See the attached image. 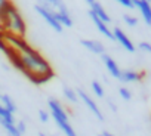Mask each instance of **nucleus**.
Here are the masks:
<instances>
[{"mask_svg": "<svg viewBox=\"0 0 151 136\" xmlns=\"http://www.w3.org/2000/svg\"><path fill=\"white\" fill-rule=\"evenodd\" d=\"M5 34L6 43L18 52L19 61H21V73L34 84H45L49 80L53 79L55 71L52 65L47 62V59L36 50L24 37H18L14 34Z\"/></svg>", "mask_w": 151, "mask_h": 136, "instance_id": "obj_1", "label": "nucleus"}, {"mask_svg": "<svg viewBox=\"0 0 151 136\" xmlns=\"http://www.w3.org/2000/svg\"><path fill=\"white\" fill-rule=\"evenodd\" d=\"M0 31L14 34L18 37H24L27 31V24L24 21V16L21 15L19 9L11 2V5L6 8V11L0 16Z\"/></svg>", "mask_w": 151, "mask_h": 136, "instance_id": "obj_2", "label": "nucleus"}, {"mask_svg": "<svg viewBox=\"0 0 151 136\" xmlns=\"http://www.w3.org/2000/svg\"><path fill=\"white\" fill-rule=\"evenodd\" d=\"M47 107H49L50 117L53 118L55 124L59 127V130H61L65 136H79L77 132L74 130V127L71 126L70 118H68V114H67L65 108L62 107V104H61L59 101H56V99H49Z\"/></svg>", "mask_w": 151, "mask_h": 136, "instance_id": "obj_3", "label": "nucleus"}, {"mask_svg": "<svg viewBox=\"0 0 151 136\" xmlns=\"http://www.w3.org/2000/svg\"><path fill=\"white\" fill-rule=\"evenodd\" d=\"M37 5L50 11L64 28L73 27V18L67 5L64 3V0H37Z\"/></svg>", "mask_w": 151, "mask_h": 136, "instance_id": "obj_4", "label": "nucleus"}, {"mask_svg": "<svg viewBox=\"0 0 151 136\" xmlns=\"http://www.w3.org/2000/svg\"><path fill=\"white\" fill-rule=\"evenodd\" d=\"M34 9H36V12L45 19V22H46L53 31H56V33H62L64 27L58 22V19L55 18V15H53L50 11H47L46 8H43V6H40V5H36Z\"/></svg>", "mask_w": 151, "mask_h": 136, "instance_id": "obj_5", "label": "nucleus"}, {"mask_svg": "<svg viewBox=\"0 0 151 136\" xmlns=\"http://www.w3.org/2000/svg\"><path fill=\"white\" fill-rule=\"evenodd\" d=\"M77 95H79V99L86 105V108L99 120V121H104V114H102V111H101V108L98 107V104L95 102V99L93 98H91L86 92H83V90H77Z\"/></svg>", "mask_w": 151, "mask_h": 136, "instance_id": "obj_6", "label": "nucleus"}, {"mask_svg": "<svg viewBox=\"0 0 151 136\" xmlns=\"http://www.w3.org/2000/svg\"><path fill=\"white\" fill-rule=\"evenodd\" d=\"M113 37H114V42H117L124 50H127V52H130V53H133V52L136 50L135 44L132 43V40L129 39V36H127L122 28L116 27V28L113 30Z\"/></svg>", "mask_w": 151, "mask_h": 136, "instance_id": "obj_7", "label": "nucleus"}, {"mask_svg": "<svg viewBox=\"0 0 151 136\" xmlns=\"http://www.w3.org/2000/svg\"><path fill=\"white\" fill-rule=\"evenodd\" d=\"M101 59H102V62H104V65H105V68H107V71H108V74L111 76V77H114V79H120V74H122V68L119 67V64L110 56V55H107V53H102L101 55Z\"/></svg>", "mask_w": 151, "mask_h": 136, "instance_id": "obj_8", "label": "nucleus"}, {"mask_svg": "<svg viewBox=\"0 0 151 136\" xmlns=\"http://www.w3.org/2000/svg\"><path fill=\"white\" fill-rule=\"evenodd\" d=\"M135 9L139 11L144 22L147 25H151V3L147 0H135Z\"/></svg>", "mask_w": 151, "mask_h": 136, "instance_id": "obj_9", "label": "nucleus"}, {"mask_svg": "<svg viewBox=\"0 0 151 136\" xmlns=\"http://www.w3.org/2000/svg\"><path fill=\"white\" fill-rule=\"evenodd\" d=\"M89 16H91V19H92V22H93V25H95V28L104 36V37H107L108 40H114V37H113V30H110L108 28V24H105V22H102L93 12H91L89 11Z\"/></svg>", "mask_w": 151, "mask_h": 136, "instance_id": "obj_10", "label": "nucleus"}, {"mask_svg": "<svg viewBox=\"0 0 151 136\" xmlns=\"http://www.w3.org/2000/svg\"><path fill=\"white\" fill-rule=\"evenodd\" d=\"M80 44H82L83 47H86L89 52L95 53V55H102V53H105V46H104L101 42H98V40L83 39V40H80Z\"/></svg>", "mask_w": 151, "mask_h": 136, "instance_id": "obj_11", "label": "nucleus"}, {"mask_svg": "<svg viewBox=\"0 0 151 136\" xmlns=\"http://www.w3.org/2000/svg\"><path fill=\"white\" fill-rule=\"evenodd\" d=\"M144 77L142 73L139 71H135V70H122V74H120V82L122 83H138L141 82Z\"/></svg>", "mask_w": 151, "mask_h": 136, "instance_id": "obj_12", "label": "nucleus"}, {"mask_svg": "<svg viewBox=\"0 0 151 136\" xmlns=\"http://www.w3.org/2000/svg\"><path fill=\"white\" fill-rule=\"evenodd\" d=\"M89 6H91V9H89V11H91V12H93V14H95V15L102 21V22H105V24H110V22H111L110 15L107 14V11L104 9V6L98 2V0H96V2H93L92 5H89Z\"/></svg>", "mask_w": 151, "mask_h": 136, "instance_id": "obj_13", "label": "nucleus"}, {"mask_svg": "<svg viewBox=\"0 0 151 136\" xmlns=\"http://www.w3.org/2000/svg\"><path fill=\"white\" fill-rule=\"evenodd\" d=\"M0 105H2L6 111H9L11 114L17 112V105L9 95H2V98H0Z\"/></svg>", "mask_w": 151, "mask_h": 136, "instance_id": "obj_14", "label": "nucleus"}, {"mask_svg": "<svg viewBox=\"0 0 151 136\" xmlns=\"http://www.w3.org/2000/svg\"><path fill=\"white\" fill-rule=\"evenodd\" d=\"M62 93H64V96H65V99H67L68 102H73V104H77V102H79L77 90H74V89H71V87H68V86H64Z\"/></svg>", "mask_w": 151, "mask_h": 136, "instance_id": "obj_15", "label": "nucleus"}, {"mask_svg": "<svg viewBox=\"0 0 151 136\" xmlns=\"http://www.w3.org/2000/svg\"><path fill=\"white\" fill-rule=\"evenodd\" d=\"M92 92L95 93V96H98V98H104V95H105V90H104V87H102V84L99 83V82H92Z\"/></svg>", "mask_w": 151, "mask_h": 136, "instance_id": "obj_16", "label": "nucleus"}, {"mask_svg": "<svg viewBox=\"0 0 151 136\" xmlns=\"http://www.w3.org/2000/svg\"><path fill=\"white\" fill-rule=\"evenodd\" d=\"M2 127L6 130L8 136H22V135L18 132V129H17V123H15V124H5V126H2Z\"/></svg>", "mask_w": 151, "mask_h": 136, "instance_id": "obj_17", "label": "nucleus"}, {"mask_svg": "<svg viewBox=\"0 0 151 136\" xmlns=\"http://www.w3.org/2000/svg\"><path fill=\"white\" fill-rule=\"evenodd\" d=\"M123 22H124L127 27H136V25H138L136 16H132V15H127V14L123 15Z\"/></svg>", "mask_w": 151, "mask_h": 136, "instance_id": "obj_18", "label": "nucleus"}, {"mask_svg": "<svg viewBox=\"0 0 151 136\" xmlns=\"http://www.w3.org/2000/svg\"><path fill=\"white\" fill-rule=\"evenodd\" d=\"M119 95H120V98L123 99V101H130L132 99V92L127 89V87H120L119 89Z\"/></svg>", "mask_w": 151, "mask_h": 136, "instance_id": "obj_19", "label": "nucleus"}, {"mask_svg": "<svg viewBox=\"0 0 151 136\" xmlns=\"http://www.w3.org/2000/svg\"><path fill=\"white\" fill-rule=\"evenodd\" d=\"M116 2L126 9H135V0H116Z\"/></svg>", "mask_w": 151, "mask_h": 136, "instance_id": "obj_20", "label": "nucleus"}, {"mask_svg": "<svg viewBox=\"0 0 151 136\" xmlns=\"http://www.w3.org/2000/svg\"><path fill=\"white\" fill-rule=\"evenodd\" d=\"M49 118H50V112H47V111H45V110H40V111H39V120H40L42 123H47Z\"/></svg>", "mask_w": 151, "mask_h": 136, "instance_id": "obj_21", "label": "nucleus"}, {"mask_svg": "<svg viewBox=\"0 0 151 136\" xmlns=\"http://www.w3.org/2000/svg\"><path fill=\"white\" fill-rule=\"evenodd\" d=\"M138 49L142 50V52H145V53H151V43H148V42H141V43L138 44Z\"/></svg>", "mask_w": 151, "mask_h": 136, "instance_id": "obj_22", "label": "nucleus"}, {"mask_svg": "<svg viewBox=\"0 0 151 136\" xmlns=\"http://www.w3.org/2000/svg\"><path fill=\"white\" fill-rule=\"evenodd\" d=\"M12 0H0V16H2V14L6 11V8L11 5Z\"/></svg>", "mask_w": 151, "mask_h": 136, "instance_id": "obj_23", "label": "nucleus"}, {"mask_svg": "<svg viewBox=\"0 0 151 136\" xmlns=\"http://www.w3.org/2000/svg\"><path fill=\"white\" fill-rule=\"evenodd\" d=\"M17 129H18V132H19L21 135H24L25 130H27V126H25L24 121H17Z\"/></svg>", "mask_w": 151, "mask_h": 136, "instance_id": "obj_24", "label": "nucleus"}, {"mask_svg": "<svg viewBox=\"0 0 151 136\" xmlns=\"http://www.w3.org/2000/svg\"><path fill=\"white\" fill-rule=\"evenodd\" d=\"M102 136H114V135H111V133H108V132H102Z\"/></svg>", "mask_w": 151, "mask_h": 136, "instance_id": "obj_25", "label": "nucleus"}, {"mask_svg": "<svg viewBox=\"0 0 151 136\" xmlns=\"http://www.w3.org/2000/svg\"><path fill=\"white\" fill-rule=\"evenodd\" d=\"M85 2H86V3H88V5H92V3H93V2H96V0H85Z\"/></svg>", "mask_w": 151, "mask_h": 136, "instance_id": "obj_26", "label": "nucleus"}, {"mask_svg": "<svg viewBox=\"0 0 151 136\" xmlns=\"http://www.w3.org/2000/svg\"><path fill=\"white\" fill-rule=\"evenodd\" d=\"M39 136H47V135H46V133H43V132H40V133H39Z\"/></svg>", "mask_w": 151, "mask_h": 136, "instance_id": "obj_27", "label": "nucleus"}, {"mask_svg": "<svg viewBox=\"0 0 151 136\" xmlns=\"http://www.w3.org/2000/svg\"><path fill=\"white\" fill-rule=\"evenodd\" d=\"M147 2H150V3H151V0H147Z\"/></svg>", "mask_w": 151, "mask_h": 136, "instance_id": "obj_28", "label": "nucleus"}, {"mask_svg": "<svg viewBox=\"0 0 151 136\" xmlns=\"http://www.w3.org/2000/svg\"><path fill=\"white\" fill-rule=\"evenodd\" d=\"M0 98H2V95H0Z\"/></svg>", "mask_w": 151, "mask_h": 136, "instance_id": "obj_29", "label": "nucleus"}]
</instances>
